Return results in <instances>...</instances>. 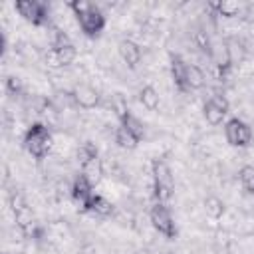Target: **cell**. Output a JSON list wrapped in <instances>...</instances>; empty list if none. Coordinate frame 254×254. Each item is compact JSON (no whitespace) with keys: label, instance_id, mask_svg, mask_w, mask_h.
<instances>
[{"label":"cell","instance_id":"44dd1931","mask_svg":"<svg viewBox=\"0 0 254 254\" xmlns=\"http://www.w3.org/2000/svg\"><path fill=\"white\" fill-rule=\"evenodd\" d=\"M208 8H210V10H216L218 16H224V18H234V16H238V12H240V4H238V2H232V0L210 2Z\"/></svg>","mask_w":254,"mask_h":254},{"label":"cell","instance_id":"d4e9b609","mask_svg":"<svg viewBox=\"0 0 254 254\" xmlns=\"http://www.w3.org/2000/svg\"><path fill=\"white\" fill-rule=\"evenodd\" d=\"M238 179H240L242 189H244L248 194H254V165H244V167L238 171Z\"/></svg>","mask_w":254,"mask_h":254},{"label":"cell","instance_id":"2e32d148","mask_svg":"<svg viewBox=\"0 0 254 254\" xmlns=\"http://www.w3.org/2000/svg\"><path fill=\"white\" fill-rule=\"evenodd\" d=\"M139 101H141L143 107L149 109V111H157V109H159V103H161L159 93H157V89H155L153 85L141 87V91H139Z\"/></svg>","mask_w":254,"mask_h":254},{"label":"cell","instance_id":"83f0119b","mask_svg":"<svg viewBox=\"0 0 254 254\" xmlns=\"http://www.w3.org/2000/svg\"><path fill=\"white\" fill-rule=\"evenodd\" d=\"M111 109H113V113H115L119 119L129 111L127 101L123 99V95H121V93H113V95H111Z\"/></svg>","mask_w":254,"mask_h":254},{"label":"cell","instance_id":"277c9868","mask_svg":"<svg viewBox=\"0 0 254 254\" xmlns=\"http://www.w3.org/2000/svg\"><path fill=\"white\" fill-rule=\"evenodd\" d=\"M149 220H151L153 228H155L161 236H165V238H169V240L177 238L179 230H177L175 218H173L171 210L167 208V204H163V202H155V204L151 206V210H149Z\"/></svg>","mask_w":254,"mask_h":254},{"label":"cell","instance_id":"9a60e30c","mask_svg":"<svg viewBox=\"0 0 254 254\" xmlns=\"http://www.w3.org/2000/svg\"><path fill=\"white\" fill-rule=\"evenodd\" d=\"M119 121H121V127H123L125 131H129L137 141H141V139L145 137V127H143V123H141L139 117H135L131 111H127Z\"/></svg>","mask_w":254,"mask_h":254},{"label":"cell","instance_id":"7c38bea8","mask_svg":"<svg viewBox=\"0 0 254 254\" xmlns=\"http://www.w3.org/2000/svg\"><path fill=\"white\" fill-rule=\"evenodd\" d=\"M117 50H119V56H121V60H123V64L129 67V69H135L139 64H141V58H143V54H141V48H139V44H135L133 40H121L119 42V46H117Z\"/></svg>","mask_w":254,"mask_h":254},{"label":"cell","instance_id":"52a82bcc","mask_svg":"<svg viewBox=\"0 0 254 254\" xmlns=\"http://www.w3.org/2000/svg\"><path fill=\"white\" fill-rule=\"evenodd\" d=\"M14 8L32 26H44L50 20V16H48V4L46 2H40V0H18Z\"/></svg>","mask_w":254,"mask_h":254},{"label":"cell","instance_id":"ffe728a7","mask_svg":"<svg viewBox=\"0 0 254 254\" xmlns=\"http://www.w3.org/2000/svg\"><path fill=\"white\" fill-rule=\"evenodd\" d=\"M89 212H93V214H97V216H101V218H107V216H111V214H113V204H111L105 196L95 194V196L91 198Z\"/></svg>","mask_w":254,"mask_h":254},{"label":"cell","instance_id":"484cf974","mask_svg":"<svg viewBox=\"0 0 254 254\" xmlns=\"http://www.w3.org/2000/svg\"><path fill=\"white\" fill-rule=\"evenodd\" d=\"M192 40H194V44H196V48L200 52H204L206 56L212 58V42H210V38H208V34L204 30H196L192 34Z\"/></svg>","mask_w":254,"mask_h":254},{"label":"cell","instance_id":"d6986e66","mask_svg":"<svg viewBox=\"0 0 254 254\" xmlns=\"http://www.w3.org/2000/svg\"><path fill=\"white\" fill-rule=\"evenodd\" d=\"M75 157H77L79 167H83V165H87V163H91V161L99 159V155H97V147H95L91 141H85V143H81V145L77 147Z\"/></svg>","mask_w":254,"mask_h":254},{"label":"cell","instance_id":"5bb4252c","mask_svg":"<svg viewBox=\"0 0 254 254\" xmlns=\"http://www.w3.org/2000/svg\"><path fill=\"white\" fill-rule=\"evenodd\" d=\"M224 48H226V56H228V64L230 65H238L244 62L246 58V48H244V42L236 36H230L224 40Z\"/></svg>","mask_w":254,"mask_h":254},{"label":"cell","instance_id":"3957f363","mask_svg":"<svg viewBox=\"0 0 254 254\" xmlns=\"http://www.w3.org/2000/svg\"><path fill=\"white\" fill-rule=\"evenodd\" d=\"M151 175H153V198H155V202L165 204L173 196V190H175L173 173L163 159H153Z\"/></svg>","mask_w":254,"mask_h":254},{"label":"cell","instance_id":"8fae6325","mask_svg":"<svg viewBox=\"0 0 254 254\" xmlns=\"http://www.w3.org/2000/svg\"><path fill=\"white\" fill-rule=\"evenodd\" d=\"M77 58V50L73 44H65V46H60V48H52L48 54H46V60L52 67H65V65H71Z\"/></svg>","mask_w":254,"mask_h":254},{"label":"cell","instance_id":"4316f807","mask_svg":"<svg viewBox=\"0 0 254 254\" xmlns=\"http://www.w3.org/2000/svg\"><path fill=\"white\" fill-rule=\"evenodd\" d=\"M4 87H6V93L10 97H20L22 95V81L16 75H8L6 81H4Z\"/></svg>","mask_w":254,"mask_h":254},{"label":"cell","instance_id":"5b68a950","mask_svg":"<svg viewBox=\"0 0 254 254\" xmlns=\"http://www.w3.org/2000/svg\"><path fill=\"white\" fill-rule=\"evenodd\" d=\"M10 204H12V212H14V218H16V224L18 228L26 234V236H36V216L32 212V208L28 206V202L22 198L20 192L12 194L10 196Z\"/></svg>","mask_w":254,"mask_h":254},{"label":"cell","instance_id":"cb8c5ba5","mask_svg":"<svg viewBox=\"0 0 254 254\" xmlns=\"http://www.w3.org/2000/svg\"><path fill=\"white\" fill-rule=\"evenodd\" d=\"M115 143L121 147V149H127V151H133L141 141H137L129 131H125L121 125L117 127V131H115Z\"/></svg>","mask_w":254,"mask_h":254},{"label":"cell","instance_id":"603a6c76","mask_svg":"<svg viewBox=\"0 0 254 254\" xmlns=\"http://www.w3.org/2000/svg\"><path fill=\"white\" fill-rule=\"evenodd\" d=\"M81 175L95 187L99 181H101V177H103V169H101V163H99V159H95V161H91V163H87V165H83L81 167Z\"/></svg>","mask_w":254,"mask_h":254},{"label":"cell","instance_id":"7402d4cb","mask_svg":"<svg viewBox=\"0 0 254 254\" xmlns=\"http://www.w3.org/2000/svg\"><path fill=\"white\" fill-rule=\"evenodd\" d=\"M224 210H226V206H224V200L222 198H218L214 194H210V196L204 198V212H206V216L220 218L224 214Z\"/></svg>","mask_w":254,"mask_h":254},{"label":"cell","instance_id":"e0dca14e","mask_svg":"<svg viewBox=\"0 0 254 254\" xmlns=\"http://www.w3.org/2000/svg\"><path fill=\"white\" fill-rule=\"evenodd\" d=\"M50 103L58 109V111H64L67 107H75V99H73V93L67 91V89H56Z\"/></svg>","mask_w":254,"mask_h":254},{"label":"cell","instance_id":"9c48e42d","mask_svg":"<svg viewBox=\"0 0 254 254\" xmlns=\"http://www.w3.org/2000/svg\"><path fill=\"white\" fill-rule=\"evenodd\" d=\"M226 113H228V101L224 95H212L202 105V115H204L206 123H210V125H220L224 121Z\"/></svg>","mask_w":254,"mask_h":254},{"label":"cell","instance_id":"7a4b0ae2","mask_svg":"<svg viewBox=\"0 0 254 254\" xmlns=\"http://www.w3.org/2000/svg\"><path fill=\"white\" fill-rule=\"evenodd\" d=\"M52 133L44 123H32L24 133V149L36 159L42 161L52 151Z\"/></svg>","mask_w":254,"mask_h":254},{"label":"cell","instance_id":"ac0fdd59","mask_svg":"<svg viewBox=\"0 0 254 254\" xmlns=\"http://www.w3.org/2000/svg\"><path fill=\"white\" fill-rule=\"evenodd\" d=\"M202 85H204V71L198 65L189 64L187 65V87H189V91L200 89Z\"/></svg>","mask_w":254,"mask_h":254},{"label":"cell","instance_id":"30bf717a","mask_svg":"<svg viewBox=\"0 0 254 254\" xmlns=\"http://www.w3.org/2000/svg\"><path fill=\"white\" fill-rule=\"evenodd\" d=\"M73 99H75V107H81V109H93L101 103V95H99V89L89 85V83H77L73 89Z\"/></svg>","mask_w":254,"mask_h":254},{"label":"cell","instance_id":"8992f818","mask_svg":"<svg viewBox=\"0 0 254 254\" xmlns=\"http://www.w3.org/2000/svg\"><path fill=\"white\" fill-rule=\"evenodd\" d=\"M224 137L232 147H248L252 143V127L238 117H230L224 123Z\"/></svg>","mask_w":254,"mask_h":254},{"label":"cell","instance_id":"6da1fadb","mask_svg":"<svg viewBox=\"0 0 254 254\" xmlns=\"http://www.w3.org/2000/svg\"><path fill=\"white\" fill-rule=\"evenodd\" d=\"M67 6L73 10L77 24L87 38L101 36L103 28H105V14L99 10V6H95L89 0H71Z\"/></svg>","mask_w":254,"mask_h":254},{"label":"cell","instance_id":"4fadbf2b","mask_svg":"<svg viewBox=\"0 0 254 254\" xmlns=\"http://www.w3.org/2000/svg\"><path fill=\"white\" fill-rule=\"evenodd\" d=\"M187 62L179 56V54H171V77H173V83L175 87L181 91V93H189V87H187Z\"/></svg>","mask_w":254,"mask_h":254},{"label":"cell","instance_id":"ba28073f","mask_svg":"<svg viewBox=\"0 0 254 254\" xmlns=\"http://www.w3.org/2000/svg\"><path fill=\"white\" fill-rule=\"evenodd\" d=\"M95 196L93 192V185L79 173L73 183H71V200L75 202V206L81 210V212H89V206H91V198Z\"/></svg>","mask_w":254,"mask_h":254}]
</instances>
